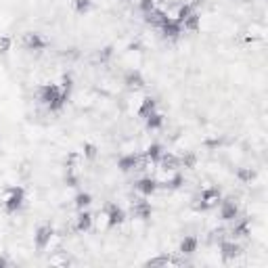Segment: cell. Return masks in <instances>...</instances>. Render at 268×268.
I'll return each instance as SVG.
<instances>
[{
    "label": "cell",
    "instance_id": "obj_24",
    "mask_svg": "<svg viewBox=\"0 0 268 268\" xmlns=\"http://www.w3.org/2000/svg\"><path fill=\"white\" fill-rule=\"evenodd\" d=\"M74 203H75V208H78V209H84V208H88V206L92 203V195H90V193H84V191H82V193L75 195Z\"/></svg>",
    "mask_w": 268,
    "mask_h": 268
},
{
    "label": "cell",
    "instance_id": "obj_20",
    "mask_svg": "<svg viewBox=\"0 0 268 268\" xmlns=\"http://www.w3.org/2000/svg\"><path fill=\"white\" fill-rule=\"evenodd\" d=\"M155 107H157V101L155 99H151V97L143 99V103H140V107H138V116L140 118H147L149 113L155 111Z\"/></svg>",
    "mask_w": 268,
    "mask_h": 268
},
{
    "label": "cell",
    "instance_id": "obj_32",
    "mask_svg": "<svg viewBox=\"0 0 268 268\" xmlns=\"http://www.w3.org/2000/svg\"><path fill=\"white\" fill-rule=\"evenodd\" d=\"M82 151H84V155H86L88 159H94V157H97V147H94L92 143H86L84 147H82Z\"/></svg>",
    "mask_w": 268,
    "mask_h": 268
},
{
    "label": "cell",
    "instance_id": "obj_31",
    "mask_svg": "<svg viewBox=\"0 0 268 268\" xmlns=\"http://www.w3.org/2000/svg\"><path fill=\"white\" fill-rule=\"evenodd\" d=\"M111 55H113V46L101 48V50H99V61H101V63H107V61L111 59Z\"/></svg>",
    "mask_w": 268,
    "mask_h": 268
},
{
    "label": "cell",
    "instance_id": "obj_7",
    "mask_svg": "<svg viewBox=\"0 0 268 268\" xmlns=\"http://www.w3.org/2000/svg\"><path fill=\"white\" fill-rule=\"evenodd\" d=\"M159 28H162V34L165 36V38H170V40H176L178 36L182 34V25L176 21V19H165V21L159 25Z\"/></svg>",
    "mask_w": 268,
    "mask_h": 268
},
{
    "label": "cell",
    "instance_id": "obj_17",
    "mask_svg": "<svg viewBox=\"0 0 268 268\" xmlns=\"http://www.w3.org/2000/svg\"><path fill=\"white\" fill-rule=\"evenodd\" d=\"M197 245H199L197 237H184L180 241V247H178V252H180L182 256H191V253L197 252Z\"/></svg>",
    "mask_w": 268,
    "mask_h": 268
},
{
    "label": "cell",
    "instance_id": "obj_13",
    "mask_svg": "<svg viewBox=\"0 0 268 268\" xmlns=\"http://www.w3.org/2000/svg\"><path fill=\"white\" fill-rule=\"evenodd\" d=\"M235 224H233V228H231V235L235 239H239V237H247V235H250V220L247 218H235L233 220Z\"/></svg>",
    "mask_w": 268,
    "mask_h": 268
},
{
    "label": "cell",
    "instance_id": "obj_1",
    "mask_svg": "<svg viewBox=\"0 0 268 268\" xmlns=\"http://www.w3.org/2000/svg\"><path fill=\"white\" fill-rule=\"evenodd\" d=\"M218 203H220V189L208 187L201 191V199H199V203H195V209L197 212H206V209L218 206Z\"/></svg>",
    "mask_w": 268,
    "mask_h": 268
},
{
    "label": "cell",
    "instance_id": "obj_27",
    "mask_svg": "<svg viewBox=\"0 0 268 268\" xmlns=\"http://www.w3.org/2000/svg\"><path fill=\"white\" fill-rule=\"evenodd\" d=\"M193 11H195V6H193V4H182L180 9H178L176 21H178V23H182L184 19H187V17H189V15H191V13H193Z\"/></svg>",
    "mask_w": 268,
    "mask_h": 268
},
{
    "label": "cell",
    "instance_id": "obj_30",
    "mask_svg": "<svg viewBox=\"0 0 268 268\" xmlns=\"http://www.w3.org/2000/svg\"><path fill=\"white\" fill-rule=\"evenodd\" d=\"M72 88H74V80H72V75L65 74L63 75V80H61V90L63 92H72Z\"/></svg>",
    "mask_w": 268,
    "mask_h": 268
},
{
    "label": "cell",
    "instance_id": "obj_23",
    "mask_svg": "<svg viewBox=\"0 0 268 268\" xmlns=\"http://www.w3.org/2000/svg\"><path fill=\"white\" fill-rule=\"evenodd\" d=\"M182 184H184V176H182V174H178V172L174 170V176L168 178V180L164 182V187H165V189H170V191H176V189H180Z\"/></svg>",
    "mask_w": 268,
    "mask_h": 268
},
{
    "label": "cell",
    "instance_id": "obj_35",
    "mask_svg": "<svg viewBox=\"0 0 268 268\" xmlns=\"http://www.w3.org/2000/svg\"><path fill=\"white\" fill-rule=\"evenodd\" d=\"M203 145H206L208 149H218V147L222 145V140H220V138H208Z\"/></svg>",
    "mask_w": 268,
    "mask_h": 268
},
{
    "label": "cell",
    "instance_id": "obj_36",
    "mask_svg": "<svg viewBox=\"0 0 268 268\" xmlns=\"http://www.w3.org/2000/svg\"><path fill=\"white\" fill-rule=\"evenodd\" d=\"M9 48H11L9 38H0V53H9Z\"/></svg>",
    "mask_w": 268,
    "mask_h": 268
},
{
    "label": "cell",
    "instance_id": "obj_22",
    "mask_svg": "<svg viewBox=\"0 0 268 268\" xmlns=\"http://www.w3.org/2000/svg\"><path fill=\"white\" fill-rule=\"evenodd\" d=\"M199 23H201V17H199V13H191V15L184 19V21L180 23L184 30H191V31H195V30H199Z\"/></svg>",
    "mask_w": 268,
    "mask_h": 268
},
{
    "label": "cell",
    "instance_id": "obj_6",
    "mask_svg": "<svg viewBox=\"0 0 268 268\" xmlns=\"http://www.w3.org/2000/svg\"><path fill=\"white\" fill-rule=\"evenodd\" d=\"M46 46H48L46 38H42L40 34H25V38H23L25 50H44Z\"/></svg>",
    "mask_w": 268,
    "mask_h": 268
},
{
    "label": "cell",
    "instance_id": "obj_10",
    "mask_svg": "<svg viewBox=\"0 0 268 268\" xmlns=\"http://www.w3.org/2000/svg\"><path fill=\"white\" fill-rule=\"evenodd\" d=\"M124 220H126V212L122 208H118V206L107 208V224L109 226H119V224H124Z\"/></svg>",
    "mask_w": 268,
    "mask_h": 268
},
{
    "label": "cell",
    "instance_id": "obj_14",
    "mask_svg": "<svg viewBox=\"0 0 268 268\" xmlns=\"http://www.w3.org/2000/svg\"><path fill=\"white\" fill-rule=\"evenodd\" d=\"M220 253H222V258L228 262V260H235L239 256L241 247L235 243V241H222V243H220Z\"/></svg>",
    "mask_w": 268,
    "mask_h": 268
},
{
    "label": "cell",
    "instance_id": "obj_21",
    "mask_svg": "<svg viewBox=\"0 0 268 268\" xmlns=\"http://www.w3.org/2000/svg\"><path fill=\"white\" fill-rule=\"evenodd\" d=\"M162 153H164L162 145H159V143H151L149 147H147V151H145V157L149 159V162H159Z\"/></svg>",
    "mask_w": 268,
    "mask_h": 268
},
{
    "label": "cell",
    "instance_id": "obj_3",
    "mask_svg": "<svg viewBox=\"0 0 268 268\" xmlns=\"http://www.w3.org/2000/svg\"><path fill=\"white\" fill-rule=\"evenodd\" d=\"M53 226L50 224H42V226H38V231L34 235V241H36V247L38 250H46L48 243H50V239H53Z\"/></svg>",
    "mask_w": 268,
    "mask_h": 268
},
{
    "label": "cell",
    "instance_id": "obj_37",
    "mask_svg": "<svg viewBox=\"0 0 268 268\" xmlns=\"http://www.w3.org/2000/svg\"><path fill=\"white\" fill-rule=\"evenodd\" d=\"M2 266H6V260H4V258H0V268H2Z\"/></svg>",
    "mask_w": 268,
    "mask_h": 268
},
{
    "label": "cell",
    "instance_id": "obj_9",
    "mask_svg": "<svg viewBox=\"0 0 268 268\" xmlns=\"http://www.w3.org/2000/svg\"><path fill=\"white\" fill-rule=\"evenodd\" d=\"M134 189L138 191V193H143V195H153L155 193V189H157V180L155 178H151V176H145V178H140V180L134 182Z\"/></svg>",
    "mask_w": 268,
    "mask_h": 268
},
{
    "label": "cell",
    "instance_id": "obj_16",
    "mask_svg": "<svg viewBox=\"0 0 268 268\" xmlns=\"http://www.w3.org/2000/svg\"><path fill=\"white\" fill-rule=\"evenodd\" d=\"M90 226H92V214L90 212H84V209H80L78 220H75V231L86 233Z\"/></svg>",
    "mask_w": 268,
    "mask_h": 268
},
{
    "label": "cell",
    "instance_id": "obj_34",
    "mask_svg": "<svg viewBox=\"0 0 268 268\" xmlns=\"http://www.w3.org/2000/svg\"><path fill=\"white\" fill-rule=\"evenodd\" d=\"M138 6H140V11H143V13H149L151 9H155V0H140Z\"/></svg>",
    "mask_w": 268,
    "mask_h": 268
},
{
    "label": "cell",
    "instance_id": "obj_12",
    "mask_svg": "<svg viewBox=\"0 0 268 268\" xmlns=\"http://www.w3.org/2000/svg\"><path fill=\"white\" fill-rule=\"evenodd\" d=\"M124 84H126V88H130V90H138V88L145 86V78L140 72H134L132 69V72L124 75Z\"/></svg>",
    "mask_w": 268,
    "mask_h": 268
},
{
    "label": "cell",
    "instance_id": "obj_29",
    "mask_svg": "<svg viewBox=\"0 0 268 268\" xmlns=\"http://www.w3.org/2000/svg\"><path fill=\"white\" fill-rule=\"evenodd\" d=\"M174 262L176 264V260H172L170 256H159V258H153L147 262V266H165V264H172Z\"/></svg>",
    "mask_w": 268,
    "mask_h": 268
},
{
    "label": "cell",
    "instance_id": "obj_33",
    "mask_svg": "<svg viewBox=\"0 0 268 268\" xmlns=\"http://www.w3.org/2000/svg\"><path fill=\"white\" fill-rule=\"evenodd\" d=\"M65 184H67V187H78V176L72 172V168H69L67 174H65Z\"/></svg>",
    "mask_w": 268,
    "mask_h": 268
},
{
    "label": "cell",
    "instance_id": "obj_25",
    "mask_svg": "<svg viewBox=\"0 0 268 268\" xmlns=\"http://www.w3.org/2000/svg\"><path fill=\"white\" fill-rule=\"evenodd\" d=\"M237 178L241 182H252V180H256V172H253L252 168H239L237 170Z\"/></svg>",
    "mask_w": 268,
    "mask_h": 268
},
{
    "label": "cell",
    "instance_id": "obj_8",
    "mask_svg": "<svg viewBox=\"0 0 268 268\" xmlns=\"http://www.w3.org/2000/svg\"><path fill=\"white\" fill-rule=\"evenodd\" d=\"M118 168L122 172H132V170H140V157L136 153H128L118 159Z\"/></svg>",
    "mask_w": 268,
    "mask_h": 268
},
{
    "label": "cell",
    "instance_id": "obj_5",
    "mask_svg": "<svg viewBox=\"0 0 268 268\" xmlns=\"http://www.w3.org/2000/svg\"><path fill=\"white\" fill-rule=\"evenodd\" d=\"M237 216H239V208H237V203H235L233 199L220 201V218L222 220H224V222H233Z\"/></svg>",
    "mask_w": 268,
    "mask_h": 268
},
{
    "label": "cell",
    "instance_id": "obj_18",
    "mask_svg": "<svg viewBox=\"0 0 268 268\" xmlns=\"http://www.w3.org/2000/svg\"><path fill=\"white\" fill-rule=\"evenodd\" d=\"M157 164H162V168L164 170H170V172H174L178 165H180V159H178L176 155H172V153H162V157H159V162Z\"/></svg>",
    "mask_w": 268,
    "mask_h": 268
},
{
    "label": "cell",
    "instance_id": "obj_11",
    "mask_svg": "<svg viewBox=\"0 0 268 268\" xmlns=\"http://www.w3.org/2000/svg\"><path fill=\"white\" fill-rule=\"evenodd\" d=\"M132 212H134V216H136V218H140V220H149L151 214H153V208H151L149 201L136 199V203L132 206Z\"/></svg>",
    "mask_w": 268,
    "mask_h": 268
},
{
    "label": "cell",
    "instance_id": "obj_15",
    "mask_svg": "<svg viewBox=\"0 0 268 268\" xmlns=\"http://www.w3.org/2000/svg\"><path fill=\"white\" fill-rule=\"evenodd\" d=\"M165 19H168V15H165L164 11H159V9H151L149 13H145V23L153 25V28H159Z\"/></svg>",
    "mask_w": 268,
    "mask_h": 268
},
{
    "label": "cell",
    "instance_id": "obj_19",
    "mask_svg": "<svg viewBox=\"0 0 268 268\" xmlns=\"http://www.w3.org/2000/svg\"><path fill=\"white\" fill-rule=\"evenodd\" d=\"M145 124H147V128H149V130H159L164 126V116H162V113H157V111H153V113H149V116L145 118Z\"/></svg>",
    "mask_w": 268,
    "mask_h": 268
},
{
    "label": "cell",
    "instance_id": "obj_4",
    "mask_svg": "<svg viewBox=\"0 0 268 268\" xmlns=\"http://www.w3.org/2000/svg\"><path fill=\"white\" fill-rule=\"evenodd\" d=\"M61 97V86L59 84H44L40 88V101L44 105H50V103H55L57 99Z\"/></svg>",
    "mask_w": 268,
    "mask_h": 268
},
{
    "label": "cell",
    "instance_id": "obj_2",
    "mask_svg": "<svg viewBox=\"0 0 268 268\" xmlns=\"http://www.w3.org/2000/svg\"><path fill=\"white\" fill-rule=\"evenodd\" d=\"M23 201H25V191L21 187H13V189H9V197H6V201H4V209L9 214H15L21 209Z\"/></svg>",
    "mask_w": 268,
    "mask_h": 268
},
{
    "label": "cell",
    "instance_id": "obj_28",
    "mask_svg": "<svg viewBox=\"0 0 268 268\" xmlns=\"http://www.w3.org/2000/svg\"><path fill=\"white\" fill-rule=\"evenodd\" d=\"M74 6H75V11H78L80 15H84V13L90 11L92 0H74Z\"/></svg>",
    "mask_w": 268,
    "mask_h": 268
},
{
    "label": "cell",
    "instance_id": "obj_26",
    "mask_svg": "<svg viewBox=\"0 0 268 268\" xmlns=\"http://www.w3.org/2000/svg\"><path fill=\"white\" fill-rule=\"evenodd\" d=\"M197 164V155L195 153H184V155L180 157V165H184L187 170H193Z\"/></svg>",
    "mask_w": 268,
    "mask_h": 268
}]
</instances>
